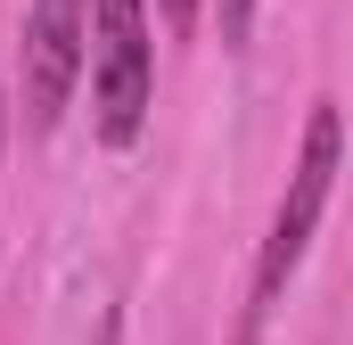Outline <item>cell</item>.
<instances>
[{
    "label": "cell",
    "instance_id": "6da1fadb",
    "mask_svg": "<svg viewBox=\"0 0 353 345\" xmlns=\"http://www.w3.org/2000/svg\"><path fill=\"white\" fill-rule=\"evenodd\" d=\"M337 172H345V115H337V99H312L304 140H296V165H288V189H279V206H271L263 255H255V288H247V337H263V321L279 313L288 279L304 271V255H312V230H321V214H329Z\"/></svg>",
    "mask_w": 353,
    "mask_h": 345
},
{
    "label": "cell",
    "instance_id": "7a4b0ae2",
    "mask_svg": "<svg viewBox=\"0 0 353 345\" xmlns=\"http://www.w3.org/2000/svg\"><path fill=\"white\" fill-rule=\"evenodd\" d=\"M90 132L99 148H132L157 99V50H148V0H90Z\"/></svg>",
    "mask_w": 353,
    "mask_h": 345
},
{
    "label": "cell",
    "instance_id": "3957f363",
    "mask_svg": "<svg viewBox=\"0 0 353 345\" xmlns=\"http://www.w3.org/2000/svg\"><path fill=\"white\" fill-rule=\"evenodd\" d=\"M90 66V0H33L25 17V124L58 132Z\"/></svg>",
    "mask_w": 353,
    "mask_h": 345
},
{
    "label": "cell",
    "instance_id": "277c9868",
    "mask_svg": "<svg viewBox=\"0 0 353 345\" xmlns=\"http://www.w3.org/2000/svg\"><path fill=\"white\" fill-rule=\"evenodd\" d=\"M157 8H165V25H173V33H189V25H197V0H157Z\"/></svg>",
    "mask_w": 353,
    "mask_h": 345
},
{
    "label": "cell",
    "instance_id": "5b68a950",
    "mask_svg": "<svg viewBox=\"0 0 353 345\" xmlns=\"http://www.w3.org/2000/svg\"><path fill=\"white\" fill-rule=\"evenodd\" d=\"M0 140H8V99H0Z\"/></svg>",
    "mask_w": 353,
    "mask_h": 345
}]
</instances>
